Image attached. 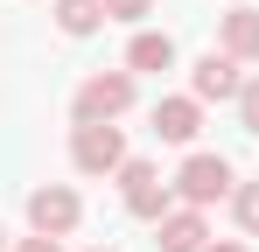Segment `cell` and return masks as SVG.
Returning <instances> with one entry per match:
<instances>
[{
    "instance_id": "d6986e66",
    "label": "cell",
    "mask_w": 259,
    "mask_h": 252,
    "mask_svg": "<svg viewBox=\"0 0 259 252\" xmlns=\"http://www.w3.org/2000/svg\"><path fill=\"white\" fill-rule=\"evenodd\" d=\"M231 7H238V0H231Z\"/></svg>"
},
{
    "instance_id": "9c48e42d",
    "label": "cell",
    "mask_w": 259,
    "mask_h": 252,
    "mask_svg": "<svg viewBox=\"0 0 259 252\" xmlns=\"http://www.w3.org/2000/svg\"><path fill=\"white\" fill-rule=\"evenodd\" d=\"M210 245V210H189L175 203L161 224H154V252H203Z\"/></svg>"
},
{
    "instance_id": "e0dca14e",
    "label": "cell",
    "mask_w": 259,
    "mask_h": 252,
    "mask_svg": "<svg viewBox=\"0 0 259 252\" xmlns=\"http://www.w3.org/2000/svg\"><path fill=\"white\" fill-rule=\"evenodd\" d=\"M7 245H14V238H7V224H0V252H7Z\"/></svg>"
},
{
    "instance_id": "6da1fadb",
    "label": "cell",
    "mask_w": 259,
    "mask_h": 252,
    "mask_svg": "<svg viewBox=\"0 0 259 252\" xmlns=\"http://www.w3.org/2000/svg\"><path fill=\"white\" fill-rule=\"evenodd\" d=\"M140 105V77L126 63L119 70H84V84L70 91V126H119Z\"/></svg>"
},
{
    "instance_id": "7a4b0ae2",
    "label": "cell",
    "mask_w": 259,
    "mask_h": 252,
    "mask_svg": "<svg viewBox=\"0 0 259 252\" xmlns=\"http://www.w3.org/2000/svg\"><path fill=\"white\" fill-rule=\"evenodd\" d=\"M175 203L189 210H210V203H231V189H238V168H231V154H210V147H189L182 161H175Z\"/></svg>"
},
{
    "instance_id": "7c38bea8",
    "label": "cell",
    "mask_w": 259,
    "mask_h": 252,
    "mask_svg": "<svg viewBox=\"0 0 259 252\" xmlns=\"http://www.w3.org/2000/svg\"><path fill=\"white\" fill-rule=\"evenodd\" d=\"M231 224H238V238H259V182L231 189Z\"/></svg>"
},
{
    "instance_id": "4fadbf2b",
    "label": "cell",
    "mask_w": 259,
    "mask_h": 252,
    "mask_svg": "<svg viewBox=\"0 0 259 252\" xmlns=\"http://www.w3.org/2000/svg\"><path fill=\"white\" fill-rule=\"evenodd\" d=\"M154 0H105V21H126V28H147Z\"/></svg>"
},
{
    "instance_id": "ba28073f",
    "label": "cell",
    "mask_w": 259,
    "mask_h": 252,
    "mask_svg": "<svg viewBox=\"0 0 259 252\" xmlns=\"http://www.w3.org/2000/svg\"><path fill=\"white\" fill-rule=\"evenodd\" d=\"M119 63H126L133 77H161V70H175V63H182V49H175V35H168V28H133Z\"/></svg>"
},
{
    "instance_id": "8992f818",
    "label": "cell",
    "mask_w": 259,
    "mask_h": 252,
    "mask_svg": "<svg viewBox=\"0 0 259 252\" xmlns=\"http://www.w3.org/2000/svg\"><path fill=\"white\" fill-rule=\"evenodd\" d=\"M238 91H245V63L224 56L210 42V49L189 63V98H203V105H238Z\"/></svg>"
},
{
    "instance_id": "277c9868",
    "label": "cell",
    "mask_w": 259,
    "mask_h": 252,
    "mask_svg": "<svg viewBox=\"0 0 259 252\" xmlns=\"http://www.w3.org/2000/svg\"><path fill=\"white\" fill-rule=\"evenodd\" d=\"M133 154H126V126H70V168L84 182H105L119 175Z\"/></svg>"
},
{
    "instance_id": "ac0fdd59",
    "label": "cell",
    "mask_w": 259,
    "mask_h": 252,
    "mask_svg": "<svg viewBox=\"0 0 259 252\" xmlns=\"http://www.w3.org/2000/svg\"><path fill=\"white\" fill-rule=\"evenodd\" d=\"M84 252H112V245H84Z\"/></svg>"
},
{
    "instance_id": "30bf717a",
    "label": "cell",
    "mask_w": 259,
    "mask_h": 252,
    "mask_svg": "<svg viewBox=\"0 0 259 252\" xmlns=\"http://www.w3.org/2000/svg\"><path fill=\"white\" fill-rule=\"evenodd\" d=\"M217 49H224V56H238L245 70L259 63V7H252V0H238L231 14H217Z\"/></svg>"
},
{
    "instance_id": "5b68a950",
    "label": "cell",
    "mask_w": 259,
    "mask_h": 252,
    "mask_svg": "<svg viewBox=\"0 0 259 252\" xmlns=\"http://www.w3.org/2000/svg\"><path fill=\"white\" fill-rule=\"evenodd\" d=\"M21 210H28V231H42V238H70V231L84 224V196H77V182H35Z\"/></svg>"
},
{
    "instance_id": "3957f363",
    "label": "cell",
    "mask_w": 259,
    "mask_h": 252,
    "mask_svg": "<svg viewBox=\"0 0 259 252\" xmlns=\"http://www.w3.org/2000/svg\"><path fill=\"white\" fill-rule=\"evenodd\" d=\"M112 182H119V203H126V217H140V224H161V217L175 210V182L161 175V161H147V154H133V161L119 168Z\"/></svg>"
},
{
    "instance_id": "5bb4252c",
    "label": "cell",
    "mask_w": 259,
    "mask_h": 252,
    "mask_svg": "<svg viewBox=\"0 0 259 252\" xmlns=\"http://www.w3.org/2000/svg\"><path fill=\"white\" fill-rule=\"evenodd\" d=\"M238 126L259 133V70H245V91H238Z\"/></svg>"
},
{
    "instance_id": "52a82bcc",
    "label": "cell",
    "mask_w": 259,
    "mask_h": 252,
    "mask_svg": "<svg viewBox=\"0 0 259 252\" xmlns=\"http://www.w3.org/2000/svg\"><path fill=\"white\" fill-rule=\"evenodd\" d=\"M154 140L161 147H196V133H203V98H189V91H168V98H154Z\"/></svg>"
},
{
    "instance_id": "2e32d148",
    "label": "cell",
    "mask_w": 259,
    "mask_h": 252,
    "mask_svg": "<svg viewBox=\"0 0 259 252\" xmlns=\"http://www.w3.org/2000/svg\"><path fill=\"white\" fill-rule=\"evenodd\" d=\"M203 252H252V245H245V238H210Z\"/></svg>"
},
{
    "instance_id": "8fae6325",
    "label": "cell",
    "mask_w": 259,
    "mask_h": 252,
    "mask_svg": "<svg viewBox=\"0 0 259 252\" xmlns=\"http://www.w3.org/2000/svg\"><path fill=\"white\" fill-rule=\"evenodd\" d=\"M49 14H56V28L70 42H91L105 28V0H49Z\"/></svg>"
},
{
    "instance_id": "9a60e30c",
    "label": "cell",
    "mask_w": 259,
    "mask_h": 252,
    "mask_svg": "<svg viewBox=\"0 0 259 252\" xmlns=\"http://www.w3.org/2000/svg\"><path fill=\"white\" fill-rule=\"evenodd\" d=\"M7 252H63V238H42V231H28V238H14Z\"/></svg>"
}]
</instances>
